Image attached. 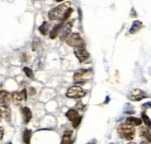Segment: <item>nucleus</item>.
<instances>
[{
    "instance_id": "nucleus-1",
    "label": "nucleus",
    "mask_w": 151,
    "mask_h": 144,
    "mask_svg": "<svg viewBox=\"0 0 151 144\" xmlns=\"http://www.w3.org/2000/svg\"><path fill=\"white\" fill-rule=\"evenodd\" d=\"M71 6L70 1H66L61 4L56 6L55 7L52 9L48 13V17L50 20L55 21V20H60L61 21L62 18L64 16L65 13L67 10L68 8H69Z\"/></svg>"
},
{
    "instance_id": "nucleus-2",
    "label": "nucleus",
    "mask_w": 151,
    "mask_h": 144,
    "mask_svg": "<svg viewBox=\"0 0 151 144\" xmlns=\"http://www.w3.org/2000/svg\"><path fill=\"white\" fill-rule=\"evenodd\" d=\"M117 132L121 137L125 139L126 140H131L135 138L136 131L134 127L128 125L126 123H122L118 127Z\"/></svg>"
},
{
    "instance_id": "nucleus-3",
    "label": "nucleus",
    "mask_w": 151,
    "mask_h": 144,
    "mask_svg": "<svg viewBox=\"0 0 151 144\" xmlns=\"http://www.w3.org/2000/svg\"><path fill=\"white\" fill-rule=\"evenodd\" d=\"M65 41L68 45L72 47L86 46L85 41L78 33H70L65 38Z\"/></svg>"
},
{
    "instance_id": "nucleus-4",
    "label": "nucleus",
    "mask_w": 151,
    "mask_h": 144,
    "mask_svg": "<svg viewBox=\"0 0 151 144\" xmlns=\"http://www.w3.org/2000/svg\"><path fill=\"white\" fill-rule=\"evenodd\" d=\"M93 75L92 69H81L74 73L73 80L75 83H81L90 79Z\"/></svg>"
},
{
    "instance_id": "nucleus-5",
    "label": "nucleus",
    "mask_w": 151,
    "mask_h": 144,
    "mask_svg": "<svg viewBox=\"0 0 151 144\" xmlns=\"http://www.w3.org/2000/svg\"><path fill=\"white\" fill-rule=\"evenodd\" d=\"M86 95V93L80 86H72L66 91V96L69 98H81Z\"/></svg>"
},
{
    "instance_id": "nucleus-6",
    "label": "nucleus",
    "mask_w": 151,
    "mask_h": 144,
    "mask_svg": "<svg viewBox=\"0 0 151 144\" xmlns=\"http://www.w3.org/2000/svg\"><path fill=\"white\" fill-rule=\"evenodd\" d=\"M66 116L67 117L68 119L72 122V127L75 129L78 128L81 123L82 117L80 116L79 112L77 109H70L66 112Z\"/></svg>"
},
{
    "instance_id": "nucleus-7",
    "label": "nucleus",
    "mask_w": 151,
    "mask_h": 144,
    "mask_svg": "<svg viewBox=\"0 0 151 144\" xmlns=\"http://www.w3.org/2000/svg\"><path fill=\"white\" fill-rule=\"evenodd\" d=\"M74 54L75 55L77 59H78L80 63H83L85 61H86L87 59L89 58V53L87 51V50L86 49L85 46L83 47H75V50H74Z\"/></svg>"
},
{
    "instance_id": "nucleus-8",
    "label": "nucleus",
    "mask_w": 151,
    "mask_h": 144,
    "mask_svg": "<svg viewBox=\"0 0 151 144\" xmlns=\"http://www.w3.org/2000/svg\"><path fill=\"white\" fill-rule=\"evenodd\" d=\"M148 97L149 96L140 89H135V90H132L128 96V98L132 101H140Z\"/></svg>"
},
{
    "instance_id": "nucleus-9",
    "label": "nucleus",
    "mask_w": 151,
    "mask_h": 144,
    "mask_svg": "<svg viewBox=\"0 0 151 144\" xmlns=\"http://www.w3.org/2000/svg\"><path fill=\"white\" fill-rule=\"evenodd\" d=\"M72 27H73V22L72 21L67 22L64 25H63L60 31V39L61 41L65 40L66 36L70 33L71 31H72Z\"/></svg>"
},
{
    "instance_id": "nucleus-10",
    "label": "nucleus",
    "mask_w": 151,
    "mask_h": 144,
    "mask_svg": "<svg viewBox=\"0 0 151 144\" xmlns=\"http://www.w3.org/2000/svg\"><path fill=\"white\" fill-rule=\"evenodd\" d=\"M0 115L8 122L11 121V110L8 104L1 103L0 105Z\"/></svg>"
},
{
    "instance_id": "nucleus-11",
    "label": "nucleus",
    "mask_w": 151,
    "mask_h": 144,
    "mask_svg": "<svg viewBox=\"0 0 151 144\" xmlns=\"http://www.w3.org/2000/svg\"><path fill=\"white\" fill-rule=\"evenodd\" d=\"M21 113L23 117V121L25 124H28L32 118V111L27 106H23L21 109Z\"/></svg>"
},
{
    "instance_id": "nucleus-12",
    "label": "nucleus",
    "mask_w": 151,
    "mask_h": 144,
    "mask_svg": "<svg viewBox=\"0 0 151 144\" xmlns=\"http://www.w3.org/2000/svg\"><path fill=\"white\" fill-rule=\"evenodd\" d=\"M0 101L1 103L9 104L11 101V94L6 90H0Z\"/></svg>"
},
{
    "instance_id": "nucleus-13",
    "label": "nucleus",
    "mask_w": 151,
    "mask_h": 144,
    "mask_svg": "<svg viewBox=\"0 0 151 144\" xmlns=\"http://www.w3.org/2000/svg\"><path fill=\"white\" fill-rule=\"evenodd\" d=\"M24 99V96L22 95V93H13L11 94V101L13 102L14 104H16V106H19L21 105V103H22Z\"/></svg>"
},
{
    "instance_id": "nucleus-14",
    "label": "nucleus",
    "mask_w": 151,
    "mask_h": 144,
    "mask_svg": "<svg viewBox=\"0 0 151 144\" xmlns=\"http://www.w3.org/2000/svg\"><path fill=\"white\" fill-rule=\"evenodd\" d=\"M139 134L140 136L144 137L149 143H151V133L150 131V128H148L147 127H142L139 130Z\"/></svg>"
},
{
    "instance_id": "nucleus-15",
    "label": "nucleus",
    "mask_w": 151,
    "mask_h": 144,
    "mask_svg": "<svg viewBox=\"0 0 151 144\" xmlns=\"http://www.w3.org/2000/svg\"><path fill=\"white\" fill-rule=\"evenodd\" d=\"M63 22H60V23L55 25V26L53 27L52 29L51 30V31H50V38H52V39H55V38L57 37V35L59 34V33H60V29H61V27H63Z\"/></svg>"
},
{
    "instance_id": "nucleus-16",
    "label": "nucleus",
    "mask_w": 151,
    "mask_h": 144,
    "mask_svg": "<svg viewBox=\"0 0 151 144\" xmlns=\"http://www.w3.org/2000/svg\"><path fill=\"white\" fill-rule=\"evenodd\" d=\"M125 123L128 125H131L132 127H139L142 124V120L139 118L136 117H128L125 120Z\"/></svg>"
},
{
    "instance_id": "nucleus-17",
    "label": "nucleus",
    "mask_w": 151,
    "mask_h": 144,
    "mask_svg": "<svg viewBox=\"0 0 151 144\" xmlns=\"http://www.w3.org/2000/svg\"><path fill=\"white\" fill-rule=\"evenodd\" d=\"M72 134H73V132L71 131V130H66L63 133V137H62V144H69L72 143Z\"/></svg>"
},
{
    "instance_id": "nucleus-18",
    "label": "nucleus",
    "mask_w": 151,
    "mask_h": 144,
    "mask_svg": "<svg viewBox=\"0 0 151 144\" xmlns=\"http://www.w3.org/2000/svg\"><path fill=\"white\" fill-rule=\"evenodd\" d=\"M142 27V22L140 21H135L134 23L132 24L131 29H130V33L131 34H135L140 31V30Z\"/></svg>"
},
{
    "instance_id": "nucleus-19",
    "label": "nucleus",
    "mask_w": 151,
    "mask_h": 144,
    "mask_svg": "<svg viewBox=\"0 0 151 144\" xmlns=\"http://www.w3.org/2000/svg\"><path fill=\"white\" fill-rule=\"evenodd\" d=\"M50 24L47 22H44L42 25L38 27V30L42 35H47L48 34V31L50 30Z\"/></svg>"
},
{
    "instance_id": "nucleus-20",
    "label": "nucleus",
    "mask_w": 151,
    "mask_h": 144,
    "mask_svg": "<svg viewBox=\"0 0 151 144\" xmlns=\"http://www.w3.org/2000/svg\"><path fill=\"white\" fill-rule=\"evenodd\" d=\"M31 137H32V131L29 130H25L23 132V136H22V138H23V142L24 143H30Z\"/></svg>"
},
{
    "instance_id": "nucleus-21",
    "label": "nucleus",
    "mask_w": 151,
    "mask_h": 144,
    "mask_svg": "<svg viewBox=\"0 0 151 144\" xmlns=\"http://www.w3.org/2000/svg\"><path fill=\"white\" fill-rule=\"evenodd\" d=\"M23 71H24V72L25 73V75H26L28 78H30V79H33L34 72H33V71H32V69L27 67H24L23 68Z\"/></svg>"
},
{
    "instance_id": "nucleus-22",
    "label": "nucleus",
    "mask_w": 151,
    "mask_h": 144,
    "mask_svg": "<svg viewBox=\"0 0 151 144\" xmlns=\"http://www.w3.org/2000/svg\"><path fill=\"white\" fill-rule=\"evenodd\" d=\"M142 118L143 121H144V123L145 124V125L147 126L148 128H150V127H151L150 119V118L147 116V114H146L145 112H143L142 113Z\"/></svg>"
},
{
    "instance_id": "nucleus-23",
    "label": "nucleus",
    "mask_w": 151,
    "mask_h": 144,
    "mask_svg": "<svg viewBox=\"0 0 151 144\" xmlns=\"http://www.w3.org/2000/svg\"><path fill=\"white\" fill-rule=\"evenodd\" d=\"M72 12H73V9L71 8V7H69V8L67 9V10L66 11V13H65L64 16H63V17L62 18L61 21H60V22H63V23H64L65 22H66V21L69 19V18L70 17L71 14L72 13Z\"/></svg>"
},
{
    "instance_id": "nucleus-24",
    "label": "nucleus",
    "mask_w": 151,
    "mask_h": 144,
    "mask_svg": "<svg viewBox=\"0 0 151 144\" xmlns=\"http://www.w3.org/2000/svg\"><path fill=\"white\" fill-rule=\"evenodd\" d=\"M35 93H36V91H35V89L33 88V87H30V88L29 89V96H35Z\"/></svg>"
},
{
    "instance_id": "nucleus-25",
    "label": "nucleus",
    "mask_w": 151,
    "mask_h": 144,
    "mask_svg": "<svg viewBox=\"0 0 151 144\" xmlns=\"http://www.w3.org/2000/svg\"><path fill=\"white\" fill-rule=\"evenodd\" d=\"M21 93H22V95H23L24 99V101H26L27 98V91L26 89H24V90H22Z\"/></svg>"
},
{
    "instance_id": "nucleus-26",
    "label": "nucleus",
    "mask_w": 151,
    "mask_h": 144,
    "mask_svg": "<svg viewBox=\"0 0 151 144\" xmlns=\"http://www.w3.org/2000/svg\"><path fill=\"white\" fill-rule=\"evenodd\" d=\"M4 129H3L1 127H0V141L2 140L3 137H4Z\"/></svg>"
},
{
    "instance_id": "nucleus-27",
    "label": "nucleus",
    "mask_w": 151,
    "mask_h": 144,
    "mask_svg": "<svg viewBox=\"0 0 151 144\" xmlns=\"http://www.w3.org/2000/svg\"><path fill=\"white\" fill-rule=\"evenodd\" d=\"M150 104H151L150 102H147V103L143 104V106H145V107H147V108H150Z\"/></svg>"
},
{
    "instance_id": "nucleus-28",
    "label": "nucleus",
    "mask_w": 151,
    "mask_h": 144,
    "mask_svg": "<svg viewBox=\"0 0 151 144\" xmlns=\"http://www.w3.org/2000/svg\"><path fill=\"white\" fill-rule=\"evenodd\" d=\"M64 1V0H56V1H58V2H60V1Z\"/></svg>"
},
{
    "instance_id": "nucleus-29",
    "label": "nucleus",
    "mask_w": 151,
    "mask_h": 144,
    "mask_svg": "<svg viewBox=\"0 0 151 144\" xmlns=\"http://www.w3.org/2000/svg\"><path fill=\"white\" fill-rule=\"evenodd\" d=\"M1 87H2V84H1V83H0V89H1Z\"/></svg>"
},
{
    "instance_id": "nucleus-30",
    "label": "nucleus",
    "mask_w": 151,
    "mask_h": 144,
    "mask_svg": "<svg viewBox=\"0 0 151 144\" xmlns=\"http://www.w3.org/2000/svg\"><path fill=\"white\" fill-rule=\"evenodd\" d=\"M1 115H0V121H1Z\"/></svg>"
}]
</instances>
